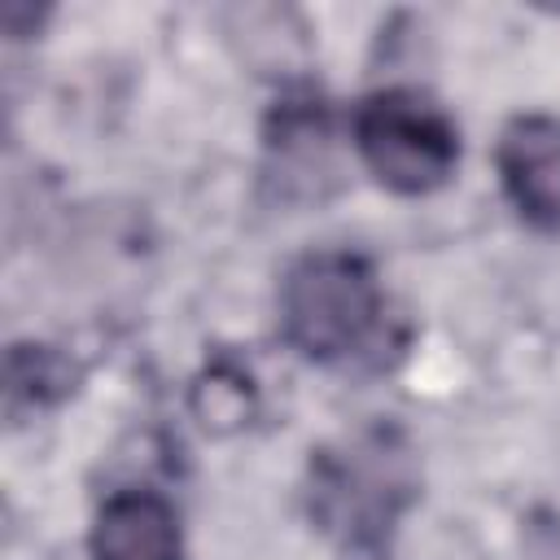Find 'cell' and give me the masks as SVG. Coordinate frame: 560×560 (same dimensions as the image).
<instances>
[{"label": "cell", "instance_id": "cell-1", "mask_svg": "<svg viewBox=\"0 0 560 560\" xmlns=\"http://www.w3.org/2000/svg\"><path fill=\"white\" fill-rule=\"evenodd\" d=\"M416 494L407 446L376 429L311 459V516L346 547H381Z\"/></svg>", "mask_w": 560, "mask_h": 560}, {"label": "cell", "instance_id": "cell-2", "mask_svg": "<svg viewBox=\"0 0 560 560\" xmlns=\"http://www.w3.org/2000/svg\"><path fill=\"white\" fill-rule=\"evenodd\" d=\"M376 271L346 249H319L298 258L280 280V332L315 363H341L359 354L381 328Z\"/></svg>", "mask_w": 560, "mask_h": 560}, {"label": "cell", "instance_id": "cell-3", "mask_svg": "<svg viewBox=\"0 0 560 560\" xmlns=\"http://www.w3.org/2000/svg\"><path fill=\"white\" fill-rule=\"evenodd\" d=\"M354 144L363 166L402 197H424L455 175L459 136L455 122L429 96L411 88H385L354 114Z\"/></svg>", "mask_w": 560, "mask_h": 560}, {"label": "cell", "instance_id": "cell-4", "mask_svg": "<svg viewBox=\"0 0 560 560\" xmlns=\"http://www.w3.org/2000/svg\"><path fill=\"white\" fill-rule=\"evenodd\" d=\"M499 184L516 214L534 228H560V118L521 114L494 149Z\"/></svg>", "mask_w": 560, "mask_h": 560}, {"label": "cell", "instance_id": "cell-5", "mask_svg": "<svg viewBox=\"0 0 560 560\" xmlns=\"http://www.w3.org/2000/svg\"><path fill=\"white\" fill-rule=\"evenodd\" d=\"M92 560H184L179 516L158 490H118L92 521Z\"/></svg>", "mask_w": 560, "mask_h": 560}]
</instances>
